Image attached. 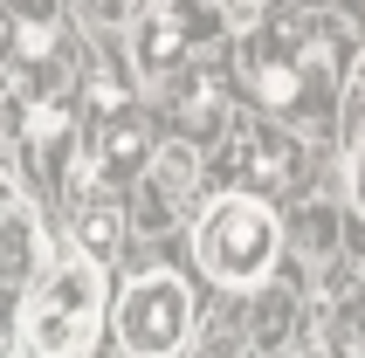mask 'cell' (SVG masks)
Wrapping results in <instances>:
<instances>
[{
  "label": "cell",
  "instance_id": "cell-1",
  "mask_svg": "<svg viewBox=\"0 0 365 358\" xmlns=\"http://www.w3.org/2000/svg\"><path fill=\"white\" fill-rule=\"evenodd\" d=\"M97 310H103L97 262H62L35 282V297L21 310V338L35 358H83L97 338Z\"/></svg>",
  "mask_w": 365,
  "mask_h": 358
},
{
  "label": "cell",
  "instance_id": "cell-2",
  "mask_svg": "<svg viewBox=\"0 0 365 358\" xmlns=\"http://www.w3.org/2000/svg\"><path fill=\"white\" fill-rule=\"evenodd\" d=\"M200 262H207L214 282H235V290L262 282L276 269V214L248 193L214 200L200 214Z\"/></svg>",
  "mask_w": 365,
  "mask_h": 358
},
{
  "label": "cell",
  "instance_id": "cell-3",
  "mask_svg": "<svg viewBox=\"0 0 365 358\" xmlns=\"http://www.w3.org/2000/svg\"><path fill=\"white\" fill-rule=\"evenodd\" d=\"M193 331V297L180 276H145L118 303V344L131 358H173Z\"/></svg>",
  "mask_w": 365,
  "mask_h": 358
},
{
  "label": "cell",
  "instance_id": "cell-4",
  "mask_svg": "<svg viewBox=\"0 0 365 358\" xmlns=\"http://www.w3.org/2000/svg\"><path fill=\"white\" fill-rule=\"evenodd\" d=\"M35 269V220L7 186H0V297H14Z\"/></svg>",
  "mask_w": 365,
  "mask_h": 358
},
{
  "label": "cell",
  "instance_id": "cell-5",
  "mask_svg": "<svg viewBox=\"0 0 365 358\" xmlns=\"http://www.w3.org/2000/svg\"><path fill=\"white\" fill-rule=\"evenodd\" d=\"M180 21H173V14H145V35H138V62H145V69H165V62H173V56H180Z\"/></svg>",
  "mask_w": 365,
  "mask_h": 358
},
{
  "label": "cell",
  "instance_id": "cell-6",
  "mask_svg": "<svg viewBox=\"0 0 365 358\" xmlns=\"http://www.w3.org/2000/svg\"><path fill=\"white\" fill-rule=\"evenodd\" d=\"M145 159V131L138 124H110L103 131V173H124V165Z\"/></svg>",
  "mask_w": 365,
  "mask_h": 358
},
{
  "label": "cell",
  "instance_id": "cell-7",
  "mask_svg": "<svg viewBox=\"0 0 365 358\" xmlns=\"http://www.w3.org/2000/svg\"><path fill=\"white\" fill-rule=\"evenodd\" d=\"M262 97L269 103H297V69H289V62H269L262 69Z\"/></svg>",
  "mask_w": 365,
  "mask_h": 358
},
{
  "label": "cell",
  "instance_id": "cell-8",
  "mask_svg": "<svg viewBox=\"0 0 365 358\" xmlns=\"http://www.w3.org/2000/svg\"><path fill=\"white\" fill-rule=\"evenodd\" d=\"M83 241H90V255H103V248H118V214H103V207H97V214L83 220Z\"/></svg>",
  "mask_w": 365,
  "mask_h": 358
},
{
  "label": "cell",
  "instance_id": "cell-9",
  "mask_svg": "<svg viewBox=\"0 0 365 358\" xmlns=\"http://www.w3.org/2000/svg\"><path fill=\"white\" fill-rule=\"evenodd\" d=\"M90 7V21H138L145 14V0H83Z\"/></svg>",
  "mask_w": 365,
  "mask_h": 358
},
{
  "label": "cell",
  "instance_id": "cell-10",
  "mask_svg": "<svg viewBox=\"0 0 365 358\" xmlns=\"http://www.w3.org/2000/svg\"><path fill=\"white\" fill-rule=\"evenodd\" d=\"M28 124H35V138H56V131H69V124H62V111H48V103H41Z\"/></svg>",
  "mask_w": 365,
  "mask_h": 358
},
{
  "label": "cell",
  "instance_id": "cell-11",
  "mask_svg": "<svg viewBox=\"0 0 365 358\" xmlns=\"http://www.w3.org/2000/svg\"><path fill=\"white\" fill-rule=\"evenodd\" d=\"M359 200H365V145H359Z\"/></svg>",
  "mask_w": 365,
  "mask_h": 358
},
{
  "label": "cell",
  "instance_id": "cell-12",
  "mask_svg": "<svg viewBox=\"0 0 365 358\" xmlns=\"http://www.w3.org/2000/svg\"><path fill=\"white\" fill-rule=\"evenodd\" d=\"M359 111H365V90H359Z\"/></svg>",
  "mask_w": 365,
  "mask_h": 358
}]
</instances>
